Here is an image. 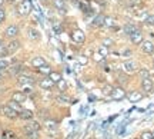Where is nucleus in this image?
I'll use <instances>...</instances> for the list:
<instances>
[{"instance_id":"1","label":"nucleus","mask_w":154,"mask_h":139,"mask_svg":"<svg viewBox=\"0 0 154 139\" xmlns=\"http://www.w3.org/2000/svg\"><path fill=\"white\" fill-rule=\"evenodd\" d=\"M17 11H19V15H22V16L29 15V13L32 11V2H30V0H22L19 7H17Z\"/></svg>"},{"instance_id":"2","label":"nucleus","mask_w":154,"mask_h":139,"mask_svg":"<svg viewBox=\"0 0 154 139\" xmlns=\"http://www.w3.org/2000/svg\"><path fill=\"white\" fill-rule=\"evenodd\" d=\"M2 115H5V116H7L9 119H16L17 116H19V112L14 111L11 106L6 105V106H2V112H0Z\"/></svg>"},{"instance_id":"3","label":"nucleus","mask_w":154,"mask_h":139,"mask_svg":"<svg viewBox=\"0 0 154 139\" xmlns=\"http://www.w3.org/2000/svg\"><path fill=\"white\" fill-rule=\"evenodd\" d=\"M126 96H127L126 90L123 89L121 86H119V88H114V89H113V92H111V95H110V98L113 100H121V99H124Z\"/></svg>"},{"instance_id":"4","label":"nucleus","mask_w":154,"mask_h":139,"mask_svg":"<svg viewBox=\"0 0 154 139\" xmlns=\"http://www.w3.org/2000/svg\"><path fill=\"white\" fill-rule=\"evenodd\" d=\"M5 34H6V37H9V39H14L17 34H19V27H17L16 24H10V26L6 27Z\"/></svg>"},{"instance_id":"5","label":"nucleus","mask_w":154,"mask_h":139,"mask_svg":"<svg viewBox=\"0 0 154 139\" xmlns=\"http://www.w3.org/2000/svg\"><path fill=\"white\" fill-rule=\"evenodd\" d=\"M72 39H73V42H76V43H83V42H84V39H86V34H84V32H83V30L76 29V30H73Z\"/></svg>"},{"instance_id":"6","label":"nucleus","mask_w":154,"mask_h":139,"mask_svg":"<svg viewBox=\"0 0 154 139\" xmlns=\"http://www.w3.org/2000/svg\"><path fill=\"white\" fill-rule=\"evenodd\" d=\"M130 40H131L133 45H141V42H143V33H141L138 29H136V30L130 34Z\"/></svg>"},{"instance_id":"7","label":"nucleus","mask_w":154,"mask_h":139,"mask_svg":"<svg viewBox=\"0 0 154 139\" xmlns=\"http://www.w3.org/2000/svg\"><path fill=\"white\" fill-rule=\"evenodd\" d=\"M123 69L127 73H134V72H137V63L133 60H127L123 63Z\"/></svg>"},{"instance_id":"8","label":"nucleus","mask_w":154,"mask_h":139,"mask_svg":"<svg viewBox=\"0 0 154 139\" xmlns=\"http://www.w3.org/2000/svg\"><path fill=\"white\" fill-rule=\"evenodd\" d=\"M17 82H19V85H22V86H29V85H33L34 83V79L32 78V76L20 75V76L17 78Z\"/></svg>"},{"instance_id":"9","label":"nucleus","mask_w":154,"mask_h":139,"mask_svg":"<svg viewBox=\"0 0 154 139\" xmlns=\"http://www.w3.org/2000/svg\"><path fill=\"white\" fill-rule=\"evenodd\" d=\"M23 129H24V134H29V132H38L40 123L38 122H29Z\"/></svg>"},{"instance_id":"10","label":"nucleus","mask_w":154,"mask_h":139,"mask_svg":"<svg viewBox=\"0 0 154 139\" xmlns=\"http://www.w3.org/2000/svg\"><path fill=\"white\" fill-rule=\"evenodd\" d=\"M126 98L130 100V102H138V100L143 99V93H141V92H138V90H133L131 93H128Z\"/></svg>"},{"instance_id":"11","label":"nucleus","mask_w":154,"mask_h":139,"mask_svg":"<svg viewBox=\"0 0 154 139\" xmlns=\"http://www.w3.org/2000/svg\"><path fill=\"white\" fill-rule=\"evenodd\" d=\"M34 116V113L32 111H29V109H22V111L19 112V118L23 119V121H32Z\"/></svg>"},{"instance_id":"12","label":"nucleus","mask_w":154,"mask_h":139,"mask_svg":"<svg viewBox=\"0 0 154 139\" xmlns=\"http://www.w3.org/2000/svg\"><path fill=\"white\" fill-rule=\"evenodd\" d=\"M38 85H40V88H42V89L49 90V89H51V88H53L56 83H54V82H53V80H51L50 78H46V79H42Z\"/></svg>"},{"instance_id":"13","label":"nucleus","mask_w":154,"mask_h":139,"mask_svg":"<svg viewBox=\"0 0 154 139\" xmlns=\"http://www.w3.org/2000/svg\"><path fill=\"white\" fill-rule=\"evenodd\" d=\"M141 49H143L144 53H153L154 52V43L150 42V40H146V42H141Z\"/></svg>"},{"instance_id":"14","label":"nucleus","mask_w":154,"mask_h":139,"mask_svg":"<svg viewBox=\"0 0 154 139\" xmlns=\"http://www.w3.org/2000/svg\"><path fill=\"white\" fill-rule=\"evenodd\" d=\"M11 99L14 100V102H17V103H23V102H26L27 96H26V93H23V92H14L13 96H11Z\"/></svg>"},{"instance_id":"15","label":"nucleus","mask_w":154,"mask_h":139,"mask_svg":"<svg viewBox=\"0 0 154 139\" xmlns=\"http://www.w3.org/2000/svg\"><path fill=\"white\" fill-rule=\"evenodd\" d=\"M53 5H54L56 9H57L59 11H61V13H66L67 11V7H66L64 0H53Z\"/></svg>"},{"instance_id":"16","label":"nucleus","mask_w":154,"mask_h":139,"mask_svg":"<svg viewBox=\"0 0 154 139\" xmlns=\"http://www.w3.org/2000/svg\"><path fill=\"white\" fill-rule=\"evenodd\" d=\"M43 65H46V60H44V57H42V56H36V57L32 59V66L36 67V69H38V67L43 66Z\"/></svg>"},{"instance_id":"17","label":"nucleus","mask_w":154,"mask_h":139,"mask_svg":"<svg viewBox=\"0 0 154 139\" xmlns=\"http://www.w3.org/2000/svg\"><path fill=\"white\" fill-rule=\"evenodd\" d=\"M141 88H143V90H146V92H151V90H153V80H151L150 78L143 79Z\"/></svg>"},{"instance_id":"18","label":"nucleus","mask_w":154,"mask_h":139,"mask_svg":"<svg viewBox=\"0 0 154 139\" xmlns=\"http://www.w3.org/2000/svg\"><path fill=\"white\" fill-rule=\"evenodd\" d=\"M19 47H20V42L19 40H11L10 43L7 45V49H9V53H14V52H17L19 50Z\"/></svg>"},{"instance_id":"19","label":"nucleus","mask_w":154,"mask_h":139,"mask_svg":"<svg viewBox=\"0 0 154 139\" xmlns=\"http://www.w3.org/2000/svg\"><path fill=\"white\" fill-rule=\"evenodd\" d=\"M93 26L94 27H101V26H104V16L103 15H99V16H96L93 22Z\"/></svg>"},{"instance_id":"20","label":"nucleus","mask_w":154,"mask_h":139,"mask_svg":"<svg viewBox=\"0 0 154 139\" xmlns=\"http://www.w3.org/2000/svg\"><path fill=\"white\" fill-rule=\"evenodd\" d=\"M22 70H23L22 65H13L11 67L9 66V72H10V75H13V76H14V75H19Z\"/></svg>"},{"instance_id":"21","label":"nucleus","mask_w":154,"mask_h":139,"mask_svg":"<svg viewBox=\"0 0 154 139\" xmlns=\"http://www.w3.org/2000/svg\"><path fill=\"white\" fill-rule=\"evenodd\" d=\"M49 78L51 79V80H53V82H54V83H57V82H59V80H61V75L59 72H53V70H51V72L49 73Z\"/></svg>"},{"instance_id":"22","label":"nucleus","mask_w":154,"mask_h":139,"mask_svg":"<svg viewBox=\"0 0 154 139\" xmlns=\"http://www.w3.org/2000/svg\"><path fill=\"white\" fill-rule=\"evenodd\" d=\"M123 30H124V34L130 36V34H131L133 32L136 30V26H134V24H131V23H127L126 26H124V29H123Z\"/></svg>"},{"instance_id":"23","label":"nucleus","mask_w":154,"mask_h":139,"mask_svg":"<svg viewBox=\"0 0 154 139\" xmlns=\"http://www.w3.org/2000/svg\"><path fill=\"white\" fill-rule=\"evenodd\" d=\"M29 37L33 40H37V39H40V33H38L36 29H29Z\"/></svg>"},{"instance_id":"24","label":"nucleus","mask_w":154,"mask_h":139,"mask_svg":"<svg viewBox=\"0 0 154 139\" xmlns=\"http://www.w3.org/2000/svg\"><path fill=\"white\" fill-rule=\"evenodd\" d=\"M37 70H38L40 73H44V75H49V73L51 72V67H50L49 65L46 63V65H43V66H40V67H38Z\"/></svg>"},{"instance_id":"25","label":"nucleus","mask_w":154,"mask_h":139,"mask_svg":"<svg viewBox=\"0 0 154 139\" xmlns=\"http://www.w3.org/2000/svg\"><path fill=\"white\" fill-rule=\"evenodd\" d=\"M7 69H9V62L5 60V59H0V72L3 73Z\"/></svg>"},{"instance_id":"26","label":"nucleus","mask_w":154,"mask_h":139,"mask_svg":"<svg viewBox=\"0 0 154 139\" xmlns=\"http://www.w3.org/2000/svg\"><path fill=\"white\" fill-rule=\"evenodd\" d=\"M56 85H57V88H59L61 92H64V90H66V88H67V83H66V80H64V79L59 80V82H57Z\"/></svg>"},{"instance_id":"27","label":"nucleus","mask_w":154,"mask_h":139,"mask_svg":"<svg viewBox=\"0 0 154 139\" xmlns=\"http://www.w3.org/2000/svg\"><path fill=\"white\" fill-rule=\"evenodd\" d=\"M7 55H10V53H9V49H7V46L2 45L0 46V57H5V56H7Z\"/></svg>"},{"instance_id":"28","label":"nucleus","mask_w":154,"mask_h":139,"mask_svg":"<svg viewBox=\"0 0 154 139\" xmlns=\"http://www.w3.org/2000/svg\"><path fill=\"white\" fill-rule=\"evenodd\" d=\"M56 100H57L59 103H69V102H70V99H69L67 96H64V95H60V96H57V98H56Z\"/></svg>"},{"instance_id":"29","label":"nucleus","mask_w":154,"mask_h":139,"mask_svg":"<svg viewBox=\"0 0 154 139\" xmlns=\"http://www.w3.org/2000/svg\"><path fill=\"white\" fill-rule=\"evenodd\" d=\"M138 75H140V78L141 79L150 78V72L147 70V69H140V70H138Z\"/></svg>"},{"instance_id":"30","label":"nucleus","mask_w":154,"mask_h":139,"mask_svg":"<svg viewBox=\"0 0 154 139\" xmlns=\"http://www.w3.org/2000/svg\"><path fill=\"white\" fill-rule=\"evenodd\" d=\"M46 128L51 132V131H57V125H56V122H49V121H47V122H46Z\"/></svg>"},{"instance_id":"31","label":"nucleus","mask_w":154,"mask_h":139,"mask_svg":"<svg viewBox=\"0 0 154 139\" xmlns=\"http://www.w3.org/2000/svg\"><path fill=\"white\" fill-rule=\"evenodd\" d=\"M93 59H94L96 62H97V63H99V62H103V60H104L106 57H104L103 55H101V53H99V52H96V53L93 55Z\"/></svg>"},{"instance_id":"32","label":"nucleus","mask_w":154,"mask_h":139,"mask_svg":"<svg viewBox=\"0 0 154 139\" xmlns=\"http://www.w3.org/2000/svg\"><path fill=\"white\" fill-rule=\"evenodd\" d=\"M3 139H16V135L13 132H10V131H6L3 134Z\"/></svg>"},{"instance_id":"33","label":"nucleus","mask_w":154,"mask_h":139,"mask_svg":"<svg viewBox=\"0 0 154 139\" xmlns=\"http://www.w3.org/2000/svg\"><path fill=\"white\" fill-rule=\"evenodd\" d=\"M146 24H150V26H154V15H149V16H146Z\"/></svg>"},{"instance_id":"34","label":"nucleus","mask_w":154,"mask_h":139,"mask_svg":"<svg viewBox=\"0 0 154 139\" xmlns=\"http://www.w3.org/2000/svg\"><path fill=\"white\" fill-rule=\"evenodd\" d=\"M97 52H99V53H101V55H103V56L106 57V56L109 55V47H106V46L101 45V46L99 47V50H97Z\"/></svg>"},{"instance_id":"35","label":"nucleus","mask_w":154,"mask_h":139,"mask_svg":"<svg viewBox=\"0 0 154 139\" xmlns=\"http://www.w3.org/2000/svg\"><path fill=\"white\" fill-rule=\"evenodd\" d=\"M141 139H154L153 132H143L141 134Z\"/></svg>"},{"instance_id":"36","label":"nucleus","mask_w":154,"mask_h":139,"mask_svg":"<svg viewBox=\"0 0 154 139\" xmlns=\"http://www.w3.org/2000/svg\"><path fill=\"white\" fill-rule=\"evenodd\" d=\"M124 131H126V123H121L120 126L117 128V131H116V132H117V135H123V134H124Z\"/></svg>"},{"instance_id":"37","label":"nucleus","mask_w":154,"mask_h":139,"mask_svg":"<svg viewBox=\"0 0 154 139\" xmlns=\"http://www.w3.org/2000/svg\"><path fill=\"white\" fill-rule=\"evenodd\" d=\"M111 92H113V88H111V86H109V85L103 88V93H104V95H107V96H110V95H111Z\"/></svg>"},{"instance_id":"38","label":"nucleus","mask_w":154,"mask_h":139,"mask_svg":"<svg viewBox=\"0 0 154 139\" xmlns=\"http://www.w3.org/2000/svg\"><path fill=\"white\" fill-rule=\"evenodd\" d=\"M26 138L27 139H37L38 134L37 132H29V134H26Z\"/></svg>"},{"instance_id":"39","label":"nucleus","mask_w":154,"mask_h":139,"mask_svg":"<svg viewBox=\"0 0 154 139\" xmlns=\"http://www.w3.org/2000/svg\"><path fill=\"white\" fill-rule=\"evenodd\" d=\"M113 24H114V22H113L111 17H104V26H109V27H110Z\"/></svg>"},{"instance_id":"40","label":"nucleus","mask_w":154,"mask_h":139,"mask_svg":"<svg viewBox=\"0 0 154 139\" xmlns=\"http://www.w3.org/2000/svg\"><path fill=\"white\" fill-rule=\"evenodd\" d=\"M20 103H17V102H14V100H11V103L9 106H11V108H13V109H14V111H20Z\"/></svg>"},{"instance_id":"41","label":"nucleus","mask_w":154,"mask_h":139,"mask_svg":"<svg viewBox=\"0 0 154 139\" xmlns=\"http://www.w3.org/2000/svg\"><path fill=\"white\" fill-rule=\"evenodd\" d=\"M111 45H113V40L111 39H104L103 40V46H106V47H110Z\"/></svg>"},{"instance_id":"42","label":"nucleus","mask_w":154,"mask_h":139,"mask_svg":"<svg viewBox=\"0 0 154 139\" xmlns=\"http://www.w3.org/2000/svg\"><path fill=\"white\" fill-rule=\"evenodd\" d=\"M5 17H6V11L3 10L2 7H0V23L3 22V20H5Z\"/></svg>"},{"instance_id":"43","label":"nucleus","mask_w":154,"mask_h":139,"mask_svg":"<svg viewBox=\"0 0 154 139\" xmlns=\"http://www.w3.org/2000/svg\"><path fill=\"white\" fill-rule=\"evenodd\" d=\"M79 60H80V63H82V65H86V63H87V57H84V56H82V57H80V59H79Z\"/></svg>"},{"instance_id":"44","label":"nucleus","mask_w":154,"mask_h":139,"mask_svg":"<svg viewBox=\"0 0 154 139\" xmlns=\"http://www.w3.org/2000/svg\"><path fill=\"white\" fill-rule=\"evenodd\" d=\"M2 5H3V0H0V6H2Z\"/></svg>"},{"instance_id":"45","label":"nucleus","mask_w":154,"mask_h":139,"mask_svg":"<svg viewBox=\"0 0 154 139\" xmlns=\"http://www.w3.org/2000/svg\"><path fill=\"white\" fill-rule=\"evenodd\" d=\"M2 45H3V43H2V39H0V46H2Z\"/></svg>"},{"instance_id":"46","label":"nucleus","mask_w":154,"mask_h":139,"mask_svg":"<svg viewBox=\"0 0 154 139\" xmlns=\"http://www.w3.org/2000/svg\"><path fill=\"white\" fill-rule=\"evenodd\" d=\"M0 79H2V72H0Z\"/></svg>"},{"instance_id":"47","label":"nucleus","mask_w":154,"mask_h":139,"mask_svg":"<svg viewBox=\"0 0 154 139\" xmlns=\"http://www.w3.org/2000/svg\"><path fill=\"white\" fill-rule=\"evenodd\" d=\"M9 2H14V0H9Z\"/></svg>"},{"instance_id":"48","label":"nucleus","mask_w":154,"mask_h":139,"mask_svg":"<svg viewBox=\"0 0 154 139\" xmlns=\"http://www.w3.org/2000/svg\"><path fill=\"white\" fill-rule=\"evenodd\" d=\"M0 112H2V106H0Z\"/></svg>"},{"instance_id":"49","label":"nucleus","mask_w":154,"mask_h":139,"mask_svg":"<svg viewBox=\"0 0 154 139\" xmlns=\"http://www.w3.org/2000/svg\"><path fill=\"white\" fill-rule=\"evenodd\" d=\"M153 135H154V132H153Z\"/></svg>"},{"instance_id":"50","label":"nucleus","mask_w":154,"mask_h":139,"mask_svg":"<svg viewBox=\"0 0 154 139\" xmlns=\"http://www.w3.org/2000/svg\"><path fill=\"white\" fill-rule=\"evenodd\" d=\"M153 65H154V63H153Z\"/></svg>"}]
</instances>
